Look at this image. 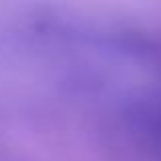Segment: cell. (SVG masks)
I'll return each mask as SVG.
<instances>
[]
</instances>
